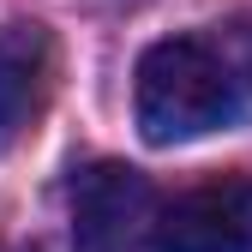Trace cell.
Listing matches in <instances>:
<instances>
[{
  "instance_id": "1",
  "label": "cell",
  "mask_w": 252,
  "mask_h": 252,
  "mask_svg": "<svg viewBox=\"0 0 252 252\" xmlns=\"http://www.w3.org/2000/svg\"><path fill=\"white\" fill-rule=\"evenodd\" d=\"M240 102H246V78L228 60V48L210 36H168L144 48L138 60L132 108H138V132L150 144L204 138L216 126H228Z\"/></svg>"
},
{
  "instance_id": "2",
  "label": "cell",
  "mask_w": 252,
  "mask_h": 252,
  "mask_svg": "<svg viewBox=\"0 0 252 252\" xmlns=\"http://www.w3.org/2000/svg\"><path fill=\"white\" fill-rule=\"evenodd\" d=\"M156 228V192L138 168L96 162L72 180V246L78 252H138Z\"/></svg>"
},
{
  "instance_id": "3",
  "label": "cell",
  "mask_w": 252,
  "mask_h": 252,
  "mask_svg": "<svg viewBox=\"0 0 252 252\" xmlns=\"http://www.w3.org/2000/svg\"><path fill=\"white\" fill-rule=\"evenodd\" d=\"M150 240L156 252H252V174H216L180 192Z\"/></svg>"
},
{
  "instance_id": "4",
  "label": "cell",
  "mask_w": 252,
  "mask_h": 252,
  "mask_svg": "<svg viewBox=\"0 0 252 252\" xmlns=\"http://www.w3.org/2000/svg\"><path fill=\"white\" fill-rule=\"evenodd\" d=\"M54 96V36L42 24L0 30V144L24 138Z\"/></svg>"
}]
</instances>
